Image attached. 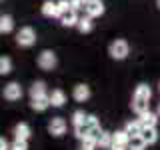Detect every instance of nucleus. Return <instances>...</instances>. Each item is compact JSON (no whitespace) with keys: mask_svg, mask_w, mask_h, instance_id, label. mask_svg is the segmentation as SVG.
<instances>
[{"mask_svg":"<svg viewBox=\"0 0 160 150\" xmlns=\"http://www.w3.org/2000/svg\"><path fill=\"white\" fill-rule=\"evenodd\" d=\"M12 146L8 144V140L6 138H0V150H10Z\"/></svg>","mask_w":160,"mask_h":150,"instance_id":"c756f323","label":"nucleus"},{"mask_svg":"<svg viewBox=\"0 0 160 150\" xmlns=\"http://www.w3.org/2000/svg\"><path fill=\"white\" fill-rule=\"evenodd\" d=\"M66 128H68L66 120L60 118V116H54V118L48 122V132L52 134V136H56V138L64 136V134H66Z\"/></svg>","mask_w":160,"mask_h":150,"instance_id":"39448f33","label":"nucleus"},{"mask_svg":"<svg viewBox=\"0 0 160 150\" xmlns=\"http://www.w3.org/2000/svg\"><path fill=\"white\" fill-rule=\"evenodd\" d=\"M158 90H160V84H158Z\"/></svg>","mask_w":160,"mask_h":150,"instance_id":"f704fd0d","label":"nucleus"},{"mask_svg":"<svg viewBox=\"0 0 160 150\" xmlns=\"http://www.w3.org/2000/svg\"><path fill=\"white\" fill-rule=\"evenodd\" d=\"M44 96H48L46 84H44L42 80H36V82L30 86V100H34V98H44Z\"/></svg>","mask_w":160,"mask_h":150,"instance_id":"f8f14e48","label":"nucleus"},{"mask_svg":"<svg viewBox=\"0 0 160 150\" xmlns=\"http://www.w3.org/2000/svg\"><path fill=\"white\" fill-rule=\"evenodd\" d=\"M70 8H72V6H70V0H60V2H58V12L60 14H64V12H66V10H70ZM60 18V16H58Z\"/></svg>","mask_w":160,"mask_h":150,"instance_id":"cd10ccee","label":"nucleus"},{"mask_svg":"<svg viewBox=\"0 0 160 150\" xmlns=\"http://www.w3.org/2000/svg\"><path fill=\"white\" fill-rule=\"evenodd\" d=\"M86 2H88V0H84V4H86Z\"/></svg>","mask_w":160,"mask_h":150,"instance_id":"72a5a7b5","label":"nucleus"},{"mask_svg":"<svg viewBox=\"0 0 160 150\" xmlns=\"http://www.w3.org/2000/svg\"><path fill=\"white\" fill-rule=\"evenodd\" d=\"M36 62H38L40 70H54L56 64H58V58H56V54H54L52 50H42V52L38 54Z\"/></svg>","mask_w":160,"mask_h":150,"instance_id":"20e7f679","label":"nucleus"},{"mask_svg":"<svg viewBox=\"0 0 160 150\" xmlns=\"http://www.w3.org/2000/svg\"><path fill=\"white\" fill-rule=\"evenodd\" d=\"M4 98L6 100H10V102H16V100H20L22 98V86H20L18 82H10V84H6L4 86Z\"/></svg>","mask_w":160,"mask_h":150,"instance_id":"0eeeda50","label":"nucleus"},{"mask_svg":"<svg viewBox=\"0 0 160 150\" xmlns=\"http://www.w3.org/2000/svg\"><path fill=\"white\" fill-rule=\"evenodd\" d=\"M112 140H114V132H106V130H102V132H100V136H98V146L110 150V146H112Z\"/></svg>","mask_w":160,"mask_h":150,"instance_id":"f3484780","label":"nucleus"},{"mask_svg":"<svg viewBox=\"0 0 160 150\" xmlns=\"http://www.w3.org/2000/svg\"><path fill=\"white\" fill-rule=\"evenodd\" d=\"M78 14H76V10H66L64 14H60V22H62V26H66V28H70V26H78Z\"/></svg>","mask_w":160,"mask_h":150,"instance_id":"1a4fd4ad","label":"nucleus"},{"mask_svg":"<svg viewBox=\"0 0 160 150\" xmlns=\"http://www.w3.org/2000/svg\"><path fill=\"white\" fill-rule=\"evenodd\" d=\"M34 42H36V32H34L32 26H24V28L18 30V34H16V44L18 46L30 48Z\"/></svg>","mask_w":160,"mask_h":150,"instance_id":"7ed1b4c3","label":"nucleus"},{"mask_svg":"<svg viewBox=\"0 0 160 150\" xmlns=\"http://www.w3.org/2000/svg\"><path fill=\"white\" fill-rule=\"evenodd\" d=\"M12 72V60H10L8 56H2L0 58V74L2 76H6V74Z\"/></svg>","mask_w":160,"mask_h":150,"instance_id":"b1692460","label":"nucleus"},{"mask_svg":"<svg viewBox=\"0 0 160 150\" xmlns=\"http://www.w3.org/2000/svg\"><path fill=\"white\" fill-rule=\"evenodd\" d=\"M150 96H152V90H150L148 84H138L132 96V110L138 116L150 110Z\"/></svg>","mask_w":160,"mask_h":150,"instance_id":"f257e3e1","label":"nucleus"},{"mask_svg":"<svg viewBox=\"0 0 160 150\" xmlns=\"http://www.w3.org/2000/svg\"><path fill=\"white\" fill-rule=\"evenodd\" d=\"M92 26H94V24H92V18H90V16H82V18L78 20V26H76V28H78L82 34H88L90 30H92Z\"/></svg>","mask_w":160,"mask_h":150,"instance_id":"4be33fe9","label":"nucleus"},{"mask_svg":"<svg viewBox=\"0 0 160 150\" xmlns=\"http://www.w3.org/2000/svg\"><path fill=\"white\" fill-rule=\"evenodd\" d=\"M156 114H158V116H160V104H158V110H156Z\"/></svg>","mask_w":160,"mask_h":150,"instance_id":"2f4dec72","label":"nucleus"},{"mask_svg":"<svg viewBox=\"0 0 160 150\" xmlns=\"http://www.w3.org/2000/svg\"><path fill=\"white\" fill-rule=\"evenodd\" d=\"M158 118H160L158 114L150 112V110H148V112H144V114H140V116H138L140 124H142L144 128H154V126H156V122H158Z\"/></svg>","mask_w":160,"mask_h":150,"instance_id":"ddd939ff","label":"nucleus"},{"mask_svg":"<svg viewBox=\"0 0 160 150\" xmlns=\"http://www.w3.org/2000/svg\"><path fill=\"white\" fill-rule=\"evenodd\" d=\"M72 98L76 100V102H86L90 98V86L88 84H76L72 90Z\"/></svg>","mask_w":160,"mask_h":150,"instance_id":"6e6552de","label":"nucleus"},{"mask_svg":"<svg viewBox=\"0 0 160 150\" xmlns=\"http://www.w3.org/2000/svg\"><path fill=\"white\" fill-rule=\"evenodd\" d=\"M148 144H146V140H144L142 136H132L130 138V142H128V150H144Z\"/></svg>","mask_w":160,"mask_h":150,"instance_id":"aec40b11","label":"nucleus"},{"mask_svg":"<svg viewBox=\"0 0 160 150\" xmlns=\"http://www.w3.org/2000/svg\"><path fill=\"white\" fill-rule=\"evenodd\" d=\"M80 142H82L80 150H96V146H98V140H96V138H92V136H88V138L80 140Z\"/></svg>","mask_w":160,"mask_h":150,"instance_id":"a878e982","label":"nucleus"},{"mask_svg":"<svg viewBox=\"0 0 160 150\" xmlns=\"http://www.w3.org/2000/svg\"><path fill=\"white\" fill-rule=\"evenodd\" d=\"M124 130H126V134L132 138V136H140V134H142V130H144V126L140 124V120H134V122L130 120V122H126Z\"/></svg>","mask_w":160,"mask_h":150,"instance_id":"2eb2a0df","label":"nucleus"},{"mask_svg":"<svg viewBox=\"0 0 160 150\" xmlns=\"http://www.w3.org/2000/svg\"><path fill=\"white\" fill-rule=\"evenodd\" d=\"M86 120H88V114H84V110L72 112V124L74 126H82V124H86Z\"/></svg>","mask_w":160,"mask_h":150,"instance_id":"5701e85b","label":"nucleus"},{"mask_svg":"<svg viewBox=\"0 0 160 150\" xmlns=\"http://www.w3.org/2000/svg\"><path fill=\"white\" fill-rule=\"evenodd\" d=\"M70 2H72V0H70Z\"/></svg>","mask_w":160,"mask_h":150,"instance_id":"c9c22d12","label":"nucleus"},{"mask_svg":"<svg viewBox=\"0 0 160 150\" xmlns=\"http://www.w3.org/2000/svg\"><path fill=\"white\" fill-rule=\"evenodd\" d=\"M10 150H28V144L24 142V140H14V144H12Z\"/></svg>","mask_w":160,"mask_h":150,"instance_id":"c85d7f7f","label":"nucleus"},{"mask_svg":"<svg viewBox=\"0 0 160 150\" xmlns=\"http://www.w3.org/2000/svg\"><path fill=\"white\" fill-rule=\"evenodd\" d=\"M74 136H76L78 140H84L90 136V128L88 124H82V126H74Z\"/></svg>","mask_w":160,"mask_h":150,"instance_id":"393cba45","label":"nucleus"},{"mask_svg":"<svg viewBox=\"0 0 160 150\" xmlns=\"http://www.w3.org/2000/svg\"><path fill=\"white\" fill-rule=\"evenodd\" d=\"M140 136L146 140V144H154V142H158V130H156V126L154 128H144Z\"/></svg>","mask_w":160,"mask_h":150,"instance_id":"6ab92c4d","label":"nucleus"},{"mask_svg":"<svg viewBox=\"0 0 160 150\" xmlns=\"http://www.w3.org/2000/svg\"><path fill=\"white\" fill-rule=\"evenodd\" d=\"M86 124H88V128H90V130H94V128H100V122H98V118L94 116V114H88V120H86Z\"/></svg>","mask_w":160,"mask_h":150,"instance_id":"bb28decb","label":"nucleus"},{"mask_svg":"<svg viewBox=\"0 0 160 150\" xmlns=\"http://www.w3.org/2000/svg\"><path fill=\"white\" fill-rule=\"evenodd\" d=\"M42 14H44L46 18H56V16H60V12H58V2L46 0V2L42 4Z\"/></svg>","mask_w":160,"mask_h":150,"instance_id":"4468645a","label":"nucleus"},{"mask_svg":"<svg viewBox=\"0 0 160 150\" xmlns=\"http://www.w3.org/2000/svg\"><path fill=\"white\" fill-rule=\"evenodd\" d=\"M156 4H158V8H160V0H156Z\"/></svg>","mask_w":160,"mask_h":150,"instance_id":"473e14b6","label":"nucleus"},{"mask_svg":"<svg viewBox=\"0 0 160 150\" xmlns=\"http://www.w3.org/2000/svg\"><path fill=\"white\" fill-rule=\"evenodd\" d=\"M12 28H14V20H12V16H8V14H2V16H0V32H2V34H8V32H12Z\"/></svg>","mask_w":160,"mask_h":150,"instance_id":"a211bd4d","label":"nucleus"},{"mask_svg":"<svg viewBox=\"0 0 160 150\" xmlns=\"http://www.w3.org/2000/svg\"><path fill=\"white\" fill-rule=\"evenodd\" d=\"M110 150H128V146H120V144H112Z\"/></svg>","mask_w":160,"mask_h":150,"instance_id":"7c9ffc66","label":"nucleus"},{"mask_svg":"<svg viewBox=\"0 0 160 150\" xmlns=\"http://www.w3.org/2000/svg\"><path fill=\"white\" fill-rule=\"evenodd\" d=\"M128 142H130V136L126 134V130H116V132H114V140H112V144L128 146Z\"/></svg>","mask_w":160,"mask_h":150,"instance_id":"412c9836","label":"nucleus"},{"mask_svg":"<svg viewBox=\"0 0 160 150\" xmlns=\"http://www.w3.org/2000/svg\"><path fill=\"white\" fill-rule=\"evenodd\" d=\"M48 98H50V106H54V108L64 106V102H66V94H64V90H60V88H54L52 92L48 94Z\"/></svg>","mask_w":160,"mask_h":150,"instance_id":"9d476101","label":"nucleus"},{"mask_svg":"<svg viewBox=\"0 0 160 150\" xmlns=\"http://www.w3.org/2000/svg\"><path fill=\"white\" fill-rule=\"evenodd\" d=\"M84 12H86V16L90 18H98L104 14V2L102 0H88L86 4H84Z\"/></svg>","mask_w":160,"mask_h":150,"instance_id":"423d86ee","label":"nucleus"},{"mask_svg":"<svg viewBox=\"0 0 160 150\" xmlns=\"http://www.w3.org/2000/svg\"><path fill=\"white\" fill-rule=\"evenodd\" d=\"M108 54H110L114 60H124V58L130 54L128 42H126V40H122V38H116V40H114V42L108 46Z\"/></svg>","mask_w":160,"mask_h":150,"instance_id":"f03ea898","label":"nucleus"},{"mask_svg":"<svg viewBox=\"0 0 160 150\" xmlns=\"http://www.w3.org/2000/svg\"><path fill=\"white\" fill-rule=\"evenodd\" d=\"M30 134H32V130H30V126L26 122H20V124H16L14 126V140H26L30 138Z\"/></svg>","mask_w":160,"mask_h":150,"instance_id":"9b49d317","label":"nucleus"},{"mask_svg":"<svg viewBox=\"0 0 160 150\" xmlns=\"http://www.w3.org/2000/svg\"><path fill=\"white\" fill-rule=\"evenodd\" d=\"M48 106H50V98H48V96L30 100V108H32V110H36V112H44V110H46Z\"/></svg>","mask_w":160,"mask_h":150,"instance_id":"dca6fc26","label":"nucleus"}]
</instances>
